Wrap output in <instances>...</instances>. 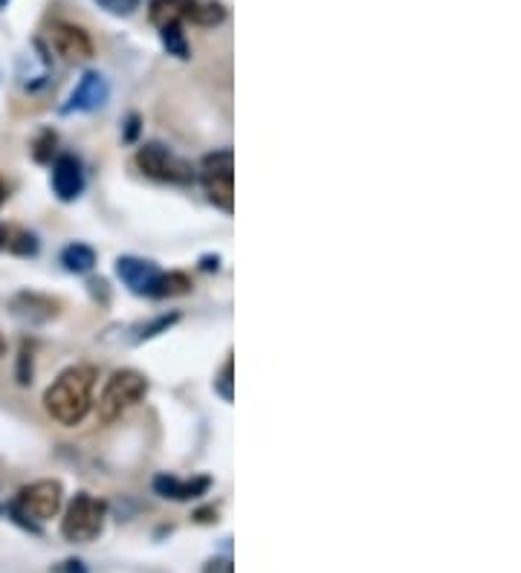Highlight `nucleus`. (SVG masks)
<instances>
[{"instance_id": "f257e3e1", "label": "nucleus", "mask_w": 521, "mask_h": 573, "mask_svg": "<svg viewBox=\"0 0 521 573\" xmlns=\"http://www.w3.org/2000/svg\"><path fill=\"white\" fill-rule=\"evenodd\" d=\"M96 371L90 365L67 368L59 380H52L44 391V409L61 426H79L88 418L90 403H93Z\"/></svg>"}, {"instance_id": "f03ea898", "label": "nucleus", "mask_w": 521, "mask_h": 573, "mask_svg": "<svg viewBox=\"0 0 521 573\" xmlns=\"http://www.w3.org/2000/svg\"><path fill=\"white\" fill-rule=\"evenodd\" d=\"M148 18L157 30L162 27H183V23H198V27H214L227 18V9L214 0H151L148 3Z\"/></svg>"}, {"instance_id": "7ed1b4c3", "label": "nucleus", "mask_w": 521, "mask_h": 573, "mask_svg": "<svg viewBox=\"0 0 521 573\" xmlns=\"http://www.w3.org/2000/svg\"><path fill=\"white\" fill-rule=\"evenodd\" d=\"M146 394H148L146 376H142L140 371H133V368H122V371H117V374L108 380L102 398H99V420L111 426V423L126 418L133 405H140Z\"/></svg>"}, {"instance_id": "20e7f679", "label": "nucleus", "mask_w": 521, "mask_h": 573, "mask_svg": "<svg viewBox=\"0 0 521 573\" xmlns=\"http://www.w3.org/2000/svg\"><path fill=\"white\" fill-rule=\"evenodd\" d=\"M104 519H108V510H104L102 501L88 493H79L70 501V507L61 519V533H64L67 542H93L104 530Z\"/></svg>"}, {"instance_id": "39448f33", "label": "nucleus", "mask_w": 521, "mask_h": 573, "mask_svg": "<svg viewBox=\"0 0 521 573\" xmlns=\"http://www.w3.org/2000/svg\"><path fill=\"white\" fill-rule=\"evenodd\" d=\"M61 501H64V490H61L59 481H36V484L23 486L21 493H18L16 504H12V510H16L18 519H23V522H50V519H56L61 510Z\"/></svg>"}, {"instance_id": "423d86ee", "label": "nucleus", "mask_w": 521, "mask_h": 573, "mask_svg": "<svg viewBox=\"0 0 521 573\" xmlns=\"http://www.w3.org/2000/svg\"><path fill=\"white\" fill-rule=\"evenodd\" d=\"M137 165H140L142 174L154 177L160 183H191L194 180V171L186 160L169 151L160 142H148L137 151Z\"/></svg>"}, {"instance_id": "0eeeda50", "label": "nucleus", "mask_w": 521, "mask_h": 573, "mask_svg": "<svg viewBox=\"0 0 521 573\" xmlns=\"http://www.w3.org/2000/svg\"><path fill=\"white\" fill-rule=\"evenodd\" d=\"M203 185L214 207H221L223 212H232V203H236V162H232L229 151H218V154L206 157Z\"/></svg>"}, {"instance_id": "6e6552de", "label": "nucleus", "mask_w": 521, "mask_h": 573, "mask_svg": "<svg viewBox=\"0 0 521 573\" xmlns=\"http://www.w3.org/2000/svg\"><path fill=\"white\" fill-rule=\"evenodd\" d=\"M50 44L64 61L93 59V38L84 27L70 21H56L50 27Z\"/></svg>"}, {"instance_id": "1a4fd4ad", "label": "nucleus", "mask_w": 521, "mask_h": 573, "mask_svg": "<svg viewBox=\"0 0 521 573\" xmlns=\"http://www.w3.org/2000/svg\"><path fill=\"white\" fill-rule=\"evenodd\" d=\"M108 96H111V84H108V79H104L102 73H93V70H90V73L81 76V81L76 84L70 99H67L64 113L99 111V108L108 102Z\"/></svg>"}, {"instance_id": "9d476101", "label": "nucleus", "mask_w": 521, "mask_h": 573, "mask_svg": "<svg viewBox=\"0 0 521 573\" xmlns=\"http://www.w3.org/2000/svg\"><path fill=\"white\" fill-rule=\"evenodd\" d=\"M117 275L122 279V284L137 295H154V286L160 281V267L151 264V261H142V258H119L117 261Z\"/></svg>"}, {"instance_id": "9b49d317", "label": "nucleus", "mask_w": 521, "mask_h": 573, "mask_svg": "<svg viewBox=\"0 0 521 573\" xmlns=\"http://www.w3.org/2000/svg\"><path fill=\"white\" fill-rule=\"evenodd\" d=\"M84 189V171H81V162L73 154H61L52 165V191L59 194V200L70 203L76 200Z\"/></svg>"}, {"instance_id": "f8f14e48", "label": "nucleus", "mask_w": 521, "mask_h": 573, "mask_svg": "<svg viewBox=\"0 0 521 573\" xmlns=\"http://www.w3.org/2000/svg\"><path fill=\"white\" fill-rule=\"evenodd\" d=\"M47 79H50V56L41 44H32V56H23L21 59V70H18V81L21 88L27 90H38L44 88Z\"/></svg>"}, {"instance_id": "ddd939ff", "label": "nucleus", "mask_w": 521, "mask_h": 573, "mask_svg": "<svg viewBox=\"0 0 521 573\" xmlns=\"http://www.w3.org/2000/svg\"><path fill=\"white\" fill-rule=\"evenodd\" d=\"M157 493H162L166 499H194V495H200L209 486V481L206 478H200V481H194V484H189V481H177V478L171 475H160L154 481Z\"/></svg>"}, {"instance_id": "4468645a", "label": "nucleus", "mask_w": 521, "mask_h": 573, "mask_svg": "<svg viewBox=\"0 0 521 573\" xmlns=\"http://www.w3.org/2000/svg\"><path fill=\"white\" fill-rule=\"evenodd\" d=\"M61 264L67 267L70 272L81 275V272H90L96 264V252L84 243H70L64 252H61Z\"/></svg>"}, {"instance_id": "2eb2a0df", "label": "nucleus", "mask_w": 521, "mask_h": 573, "mask_svg": "<svg viewBox=\"0 0 521 573\" xmlns=\"http://www.w3.org/2000/svg\"><path fill=\"white\" fill-rule=\"evenodd\" d=\"M189 275H183V272H162L160 281H157L154 286V299H166V295H183L189 293Z\"/></svg>"}, {"instance_id": "dca6fc26", "label": "nucleus", "mask_w": 521, "mask_h": 573, "mask_svg": "<svg viewBox=\"0 0 521 573\" xmlns=\"http://www.w3.org/2000/svg\"><path fill=\"white\" fill-rule=\"evenodd\" d=\"M160 38H162V47L169 50V56H177V59H189V41H186L183 27H162Z\"/></svg>"}, {"instance_id": "f3484780", "label": "nucleus", "mask_w": 521, "mask_h": 573, "mask_svg": "<svg viewBox=\"0 0 521 573\" xmlns=\"http://www.w3.org/2000/svg\"><path fill=\"white\" fill-rule=\"evenodd\" d=\"M96 3H99L104 12H111V16L128 18V16H133L137 9H140L142 0H96Z\"/></svg>"}, {"instance_id": "a211bd4d", "label": "nucleus", "mask_w": 521, "mask_h": 573, "mask_svg": "<svg viewBox=\"0 0 521 573\" xmlns=\"http://www.w3.org/2000/svg\"><path fill=\"white\" fill-rule=\"evenodd\" d=\"M214 389H218V394H221L223 400H232V360L223 362L221 374L214 380Z\"/></svg>"}, {"instance_id": "6ab92c4d", "label": "nucleus", "mask_w": 521, "mask_h": 573, "mask_svg": "<svg viewBox=\"0 0 521 573\" xmlns=\"http://www.w3.org/2000/svg\"><path fill=\"white\" fill-rule=\"evenodd\" d=\"M203 573H236V567H232V562H229V559L218 556V559H212V562H206Z\"/></svg>"}, {"instance_id": "aec40b11", "label": "nucleus", "mask_w": 521, "mask_h": 573, "mask_svg": "<svg viewBox=\"0 0 521 573\" xmlns=\"http://www.w3.org/2000/svg\"><path fill=\"white\" fill-rule=\"evenodd\" d=\"M7 243H9V229H7V227H0V250H3Z\"/></svg>"}, {"instance_id": "412c9836", "label": "nucleus", "mask_w": 521, "mask_h": 573, "mask_svg": "<svg viewBox=\"0 0 521 573\" xmlns=\"http://www.w3.org/2000/svg\"><path fill=\"white\" fill-rule=\"evenodd\" d=\"M3 200H7V185L0 183V203H3Z\"/></svg>"}, {"instance_id": "4be33fe9", "label": "nucleus", "mask_w": 521, "mask_h": 573, "mask_svg": "<svg viewBox=\"0 0 521 573\" xmlns=\"http://www.w3.org/2000/svg\"><path fill=\"white\" fill-rule=\"evenodd\" d=\"M3 351H7V345H3V336H0V356H3Z\"/></svg>"}, {"instance_id": "5701e85b", "label": "nucleus", "mask_w": 521, "mask_h": 573, "mask_svg": "<svg viewBox=\"0 0 521 573\" xmlns=\"http://www.w3.org/2000/svg\"><path fill=\"white\" fill-rule=\"evenodd\" d=\"M7 3H9V0H0V9H3V7H7Z\"/></svg>"}]
</instances>
